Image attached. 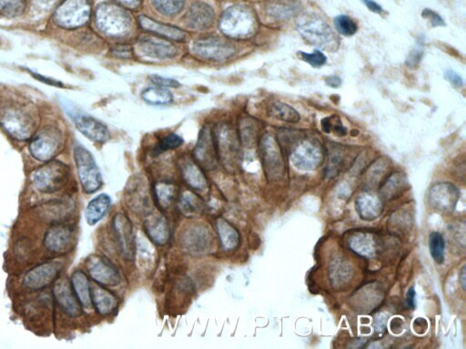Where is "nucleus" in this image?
<instances>
[{
  "mask_svg": "<svg viewBox=\"0 0 466 349\" xmlns=\"http://www.w3.org/2000/svg\"><path fill=\"white\" fill-rule=\"evenodd\" d=\"M0 126L14 140H28L36 133V115L30 104L5 100L0 102Z\"/></svg>",
  "mask_w": 466,
  "mask_h": 349,
  "instance_id": "obj_1",
  "label": "nucleus"
},
{
  "mask_svg": "<svg viewBox=\"0 0 466 349\" xmlns=\"http://www.w3.org/2000/svg\"><path fill=\"white\" fill-rule=\"evenodd\" d=\"M297 30L311 45L334 52L337 50L339 39L332 28L322 17L305 14L297 22Z\"/></svg>",
  "mask_w": 466,
  "mask_h": 349,
  "instance_id": "obj_2",
  "label": "nucleus"
},
{
  "mask_svg": "<svg viewBox=\"0 0 466 349\" xmlns=\"http://www.w3.org/2000/svg\"><path fill=\"white\" fill-rule=\"evenodd\" d=\"M98 30L106 36L123 37L132 30V17L125 8L115 3H102L96 10Z\"/></svg>",
  "mask_w": 466,
  "mask_h": 349,
  "instance_id": "obj_3",
  "label": "nucleus"
},
{
  "mask_svg": "<svg viewBox=\"0 0 466 349\" xmlns=\"http://www.w3.org/2000/svg\"><path fill=\"white\" fill-rule=\"evenodd\" d=\"M219 27L231 39H248L256 32V19L250 8L234 6L222 14Z\"/></svg>",
  "mask_w": 466,
  "mask_h": 349,
  "instance_id": "obj_4",
  "label": "nucleus"
},
{
  "mask_svg": "<svg viewBox=\"0 0 466 349\" xmlns=\"http://www.w3.org/2000/svg\"><path fill=\"white\" fill-rule=\"evenodd\" d=\"M30 140V154L40 162L53 160L63 146L62 132L56 126H46L35 133Z\"/></svg>",
  "mask_w": 466,
  "mask_h": 349,
  "instance_id": "obj_5",
  "label": "nucleus"
},
{
  "mask_svg": "<svg viewBox=\"0 0 466 349\" xmlns=\"http://www.w3.org/2000/svg\"><path fill=\"white\" fill-rule=\"evenodd\" d=\"M69 167L57 160H51L35 170L31 176L33 184L37 191L53 193L62 189L68 180Z\"/></svg>",
  "mask_w": 466,
  "mask_h": 349,
  "instance_id": "obj_6",
  "label": "nucleus"
},
{
  "mask_svg": "<svg viewBox=\"0 0 466 349\" xmlns=\"http://www.w3.org/2000/svg\"><path fill=\"white\" fill-rule=\"evenodd\" d=\"M74 158L81 186L87 194H93L102 186V176L93 155L81 144L74 147Z\"/></svg>",
  "mask_w": 466,
  "mask_h": 349,
  "instance_id": "obj_7",
  "label": "nucleus"
},
{
  "mask_svg": "<svg viewBox=\"0 0 466 349\" xmlns=\"http://www.w3.org/2000/svg\"><path fill=\"white\" fill-rule=\"evenodd\" d=\"M62 102L66 113L73 121L80 133L97 143H105L109 140L111 133L108 126L96 118L84 113L69 101L64 100Z\"/></svg>",
  "mask_w": 466,
  "mask_h": 349,
  "instance_id": "obj_8",
  "label": "nucleus"
},
{
  "mask_svg": "<svg viewBox=\"0 0 466 349\" xmlns=\"http://www.w3.org/2000/svg\"><path fill=\"white\" fill-rule=\"evenodd\" d=\"M89 0H65L54 13V21L65 30H75L86 25L91 17Z\"/></svg>",
  "mask_w": 466,
  "mask_h": 349,
  "instance_id": "obj_9",
  "label": "nucleus"
},
{
  "mask_svg": "<svg viewBox=\"0 0 466 349\" xmlns=\"http://www.w3.org/2000/svg\"><path fill=\"white\" fill-rule=\"evenodd\" d=\"M214 140L218 158L224 160L228 167H233L238 160L240 144L238 135L231 126L221 124L213 132Z\"/></svg>",
  "mask_w": 466,
  "mask_h": 349,
  "instance_id": "obj_10",
  "label": "nucleus"
},
{
  "mask_svg": "<svg viewBox=\"0 0 466 349\" xmlns=\"http://www.w3.org/2000/svg\"><path fill=\"white\" fill-rule=\"evenodd\" d=\"M112 226L121 256L126 259H132L136 256L137 246L132 221L126 215L118 213L113 219Z\"/></svg>",
  "mask_w": 466,
  "mask_h": 349,
  "instance_id": "obj_11",
  "label": "nucleus"
},
{
  "mask_svg": "<svg viewBox=\"0 0 466 349\" xmlns=\"http://www.w3.org/2000/svg\"><path fill=\"white\" fill-rule=\"evenodd\" d=\"M63 267L64 264L59 261L39 264L26 274L23 282L31 290H43L56 281Z\"/></svg>",
  "mask_w": 466,
  "mask_h": 349,
  "instance_id": "obj_12",
  "label": "nucleus"
},
{
  "mask_svg": "<svg viewBox=\"0 0 466 349\" xmlns=\"http://www.w3.org/2000/svg\"><path fill=\"white\" fill-rule=\"evenodd\" d=\"M192 50L197 56L213 62H224L235 54L236 50L230 43L216 37H207L193 43Z\"/></svg>",
  "mask_w": 466,
  "mask_h": 349,
  "instance_id": "obj_13",
  "label": "nucleus"
},
{
  "mask_svg": "<svg viewBox=\"0 0 466 349\" xmlns=\"http://www.w3.org/2000/svg\"><path fill=\"white\" fill-rule=\"evenodd\" d=\"M87 267L91 278L104 287H116L121 281L120 274L111 261L103 256H92Z\"/></svg>",
  "mask_w": 466,
  "mask_h": 349,
  "instance_id": "obj_14",
  "label": "nucleus"
},
{
  "mask_svg": "<svg viewBox=\"0 0 466 349\" xmlns=\"http://www.w3.org/2000/svg\"><path fill=\"white\" fill-rule=\"evenodd\" d=\"M193 155L196 162L201 169L208 170L215 169L219 158L213 132L209 126H205L201 129Z\"/></svg>",
  "mask_w": 466,
  "mask_h": 349,
  "instance_id": "obj_15",
  "label": "nucleus"
},
{
  "mask_svg": "<svg viewBox=\"0 0 466 349\" xmlns=\"http://www.w3.org/2000/svg\"><path fill=\"white\" fill-rule=\"evenodd\" d=\"M181 241L182 247L192 256H201L209 252L213 244L209 229L199 225L187 229L182 234Z\"/></svg>",
  "mask_w": 466,
  "mask_h": 349,
  "instance_id": "obj_16",
  "label": "nucleus"
},
{
  "mask_svg": "<svg viewBox=\"0 0 466 349\" xmlns=\"http://www.w3.org/2000/svg\"><path fill=\"white\" fill-rule=\"evenodd\" d=\"M73 240V227L68 225H55L45 234L43 244L49 252L62 255L71 249Z\"/></svg>",
  "mask_w": 466,
  "mask_h": 349,
  "instance_id": "obj_17",
  "label": "nucleus"
},
{
  "mask_svg": "<svg viewBox=\"0 0 466 349\" xmlns=\"http://www.w3.org/2000/svg\"><path fill=\"white\" fill-rule=\"evenodd\" d=\"M53 295L60 310L66 316L79 317L82 314V305L75 295L71 282L66 279H62L55 283Z\"/></svg>",
  "mask_w": 466,
  "mask_h": 349,
  "instance_id": "obj_18",
  "label": "nucleus"
},
{
  "mask_svg": "<svg viewBox=\"0 0 466 349\" xmlns=\"http://www.w3.org/2000/svg\"><path fill=\"white\" fill-rule=\"evenodd\" d=\"M138 50L145 56L158 59H172L178 55V48L160 37H141L138 42Z\"/></svg>",
  "mask_w": 466,
  "mask_h": 349,
  "instance_id": "obj_19",
  "label": "nucleus"
},
{
  "mask_svg": "<svg viewBox=\"0 0 466 349\" xmlns=\"http://www.w3.org/2000/svg\"><path fill=\"white\" fill-rule=\"evenodd\" d=\"M215 13L210 6L204 2L193 4L184 17L185 24L195 30H205L214 21Z\"/></svg>",
  "mask_w": 466,
  "mask_h": 349,
  "instance_id": "obj_20",
  "label": "nucleus"
},
{
  "mask_svg": "<svg viewBox=\"0 0 466 349\" xmlns=\"http://www.w3.org/2000/svg\"><path fill=\"white\" fill-rule=\"evenodd\" d=\"M144 229L150 241L158 246H164L169 241L170 236L169 223L161 213H152L147 216L144 221Z\"/></svg>",
  "mask_w": 466,
  "mask_h": 349,
  "instance_id": "obj_21",
  "label": "nucleus"
},
{
  "mask_svg": "<svg viewBox=\"0 0 466 349\" xmlns=\"http://www.w3.org/2000/svg\"><path fill=\"white\" fill-rule=\"evenodd\" d=\"M179 169L185 182H186L192 189L198 190V191H205L208 189V180L202 172L201 167L198 165L196 161H192L190 158H184L179 163Z\"/></svg>",
  "mask_w": 466,
  "mask_h": 349,
  "instance_id": "obj_22",
  "label": "nucleus"
},
{
  "mask_svg": "<svg viewBox=\"0 0 466 349\" xmlns=\"http://www.w3.org/2000/svg\"><path fill=\"white\" fill-rule=\"evenodd\" d=\"M138 23L144 30L158 35V36L164 37L165 39L182 41V40L186 39V34L184 31L179 30V28H176L174 26L162 24V23L155 21L150 17L141 16L138 17Z\"/></svg>",
  "mask_w": 466,
  "mask_h": 349,
  "instance_id": "obj_23",
  "label": "nucleus"
},
{
  "mask_svg": "<svg viewBox=\"0 0 466 349\" xmlns=\"http://www.w3.org/2000/svg\"><path fill=\"white\" fill-rule=\"evenodd\" d=\"M295 165L302 169H314L322 160V153L316 146L303 142L292 155Z\"/></svg>",
  "mask_w": 466,
  "mask_h": 349,
  "instance_id": "obj_24",
  "label": "nucleus"
},
{
  "mask_svg": "<svg viewBox=\"0 0 466 349\" xmlns=\"http://www.w3.org/2000/svg\"><path fill=\"white\" fill-rule=\"evenodd\" d=\"M91 302L97 312L102 316L111 314L118 304L114 294L98 284L91 287Z\"/></svg>",
  "mask_w": 466,
  "mask_h": 349,
  "instance_id": "obj_25",
  "label": "nucleus"
},
{
  "mask_svg": "<svg viewBox=\"0 0 466 349\" xmlns=\"http://www.w3.org/2000/svg\"><path fill=\"white\" fill-rule=\"evenodd\" d=\"M71 284L82 308H91L92 305L91 285L89 284L86 274L80 270L74 271L71 276Z\"/></svg>",
  "mask_w": 466,
  "mask_h": 349,
  "instance_id": "obj_26",
  "label": "nucleus"
},
{
  "mask_svg": "<svg viewBox=\"0 0 466 349\" xmlns=\"http://www.w3.org/2000/svg\"><path fill=\"white\" fill-rule=\"evenodd\" d=\"M216 230L219 240H221L222 249L228 252L237 249L241 238H240L238 230L233 225L228 223L226 219L219 218L216 220Z\"/></svg>",
  "mask_w": 466,
  "mask_h": 349,
  "instance_id": "obj_27",
  "label": "nucleus"
},
{
  "mask_svg": "<svg viewBox=\"0 0 466 349\" xmlns=\"http://www.w3.org/2000/svg\"><path fill=\"white\" fill-rule=\"evenodd\" d=\"M111 198L109 195L100 194L89 201L86 209V220L89 226H94L105 216L111 207Z\"/></svg>",
  "mask_w": 466,
  "mask_h": 349,
  "instance_id": "obj_28",
  "label": "nucleus"
},
{
  "mask_svg": "<svg viewBox=\"0 0 466 349\" xmlns=\"http://www.w3.org/2000/svg\"><path fill=\"white\" fill-rule=\"evenodd\" d=\"M141 97L145 102L153 106L169 105L173 101L172 92L161 86L145 89Z\"/></svg>",
  "mask_w": 466,
  "mask_h": 349,
  "instance_id": "obj_29",
  "label": "nucleus"
},
{
  "mask_svg": "<svg viewBox=\"0 0 466 349\" xmlns=\"http://www.w3.org/2000/svg\"><path fill=\"white\" fill-rule=\"evenodd\" d=\"M179 209L185 216H196L201 215L202 203L198 196L192 192H185L179 200Z\"/></svg>",
  "mask_w": 466,
  "mask_h": 349,
  "instance_id": "obj_30",
  "label": "nucleus"
},
{
  "mask_svg": "<svg viewBox=\"0 0 466 349\" xmlns=\"http://www.w3.org/2000/svg\"><path fill=\"white\" fill-rule=\"evenodd\" d=\"M156 198L159 206L162 209H168L173 203L177 196V187L174 184L167 182H159L155 187Z\"/></svg>",
  "mask_w": 466,
  "mask_h": 349,
  "instance_id": "obj_31",
  "label": "nucleus"
},
{
  "mask_svg": "<svg viewBox=\"0 0 466 349\" xmlns=\"http://www.w3.org/2000/svg\"><path fill=\"white\" fill-rule=\"evenodd\" d=\"M271 116L289 123H297L301 120L300 114L292 106L283 102H275L270 109Z\"/></svg>",
  "mask_w": 466,
  "mask_h": 349,
  "instance_id": "obj_32",
  "label": "nucleus"
},
{
  "mask_svg": "<svg viewBox=\"0 0 466 349\" xmlns=\"http://www.w3.org/2000/svg\"><path fill=\"white\" fill-rule=\"evenodd\" d=\"M445 242L444 236L438 232H433L429 236V249L433 261L441 265L445 261Z\"/></svg>",
  "mask_w": 466,
  "mask_h": 349,
  "instance_id": "obj_33",
  "label": "nucleus"
},
{
  "mask_svg": "<svg viewBox=\"0 0 466 349\" xmlns=\"http://www.w3.org/2000/svg\"><path fill=\"white\" fill-rule=\"evenodd\" d=\"M156 10L167 16H174L183 10L185 0H152Z\"/></svg>",
  "mask_w": 466,
  "mask_h": 349,
  "instance_id": "obj_34",
  "label": "nucleus"
},
{
  "mask_svg": "<svg viewBox=\"0 0 466 349\" xmlns=\"http://www.w3.org/2000/svg\"><path fill=\"white\" fill-rule=\"evenodd\" d=\"M26 8V0H0V13L8 17L21 15Z\"/></svg>",
  "mask_w": 466,
  "mask_h": 349,
  "instance_id": "obj_35",
  "label": "nucleus"
},
{
  "mask_svg": "<svg viewBox=\"0 0 466 349\" xmlns=\"http://www.w3.org/2000/svg\"><path fill=\"white\" fill-rule=\"evenodd\" d=\"M334 26L337 32L346 37L354 36L358 30L355 20L346 15H339L335 17Z\"/></svg>",
  "mask_w": 466,
  "mask_h": 349,
  "instance_id": "obj_36",
  "label": "nucleus"
},
{
  "mask_svg": "<svg viewBox=\"0 0 466 349\" xmlns=\"http://www.w3.org/2000/svg\"><path fill=\"white\" fill-rule=\"evenodd\" d=\"M298 5L292 3H277L269 8V13L276 19H287L296 13Z\"/></svg>",
  "mask_w": 466,
  "mask_h": 349,
  "instance_id": "obj_37",
  "label": "nucleus"
},
{
  "mask_svg": "<svg viewBox=\"0 0 466 349\" xmlns=\"http://www.w3.org/2000/svg\"><path fill=\"white\" fill-rule=\"evenodd\" d=\"M183 144V140L181 137L176 134H170L162 138V140L157 148H156V155L161 154L168 150H172L179 148Z\"/></svg>",
  "mask_w": 466,
  "mask_h": 349,
  "instance_id": "obj_38",
  "label": "nucleus"
},
{
  "mask_svg": "<svg viewBox=\"0 0 466 349\" xmlns=\"http://www.w3.org/2000/svg\"><path fill=\"white\" fill-rule=\"evenodd\" d=\"M322 126L324 132L330 133L332 131L339 135H346V129L344 128L341 118L338 116L325 117L322 121Z\"/></svg>",
  "mask_w": 466,
  "mask_h": 349,
  "instance_id": "obj_39",
  "label": "nucleus"
},
{
  "mask_svg": "<svg viewBox=\"0 0 466 349\" xmlns=\"http://www.w3.org/2000/svg\"><path fill=\"white\" fill-rule=\"evenodd\" d=\"M299 55L303 62L308 63L314 68L322 67L327 62L325 55L320 50H314L312 53H305V52L300 51Z\"/></svg>",
  "mask_w": 466,
  "mask_h": 349,
  "instance_id": "obj_40",
  "label": "nucleus"
},
{
  "mask_svg": "<svg viewBox=\"0 0 466 349\" xmlns=\"http://www.w3.org/2000/svg\"><path fill=\"white\" fill-rule=\"evenodd\" d=\"M253 121L251 120H245L241 124V129H240V134L241 138L245 144L253 143L256 140V129L254 126Z\"/></svg>",
  "mask_w": 466,
  "mask_h": 349,
  "instance_id": "obj_41",
  "label": "nucleus"
},
{
  "mask_svg": "<svg viewBox=\"0 0 466 349\" xmlns=\"http://www.w3.org/2000/svg\"><path fill=\"white\" fill-rule=\"evenodd\" d=\"M149 79L150 80V82L154 84L156 86H161V88H177L181 86V84H179L177 80L159 76V75H150Z\"/></svg>",
  "mask_w": 466,
  "mask_h": 349,
  "instance_id": "obj_42",
  "label": "nucleus"
},
{
  "mask_svg": "<svg viewBox=\"0 0 466 349\" xmlns=\"http://www.w3.org/2000/svg\"><path fill=\"white\" fill-rule=\"evenodd\" d=\"M422 54H424V48H422L421 45H418V47L413 48L407 57V67L410 68H418L419 63L421 62Z\"/></svg>",
  "mask_w": 466,
  "mask_h": 349,
  "instance_id": "obj_43",
  "label": "nucleus"
},
{
  "mask_svg": "<svg viewBox=\"0 0 466 349\" xmlns=\"http://www.w3.org/2000/svg\"><path fill=\"white\" fill-rule=\"evenodd\" d=\"M422 17L424 19L429 20L433 28L444 27L445 26V20L439 15L438 13L434 12L433 10L429 8H424L422 12Z\"/></svg>",
  "mask_w": 466,
  "mask_h": 349,
  "instance_id": "obj_44",
  "label": "nucleus"
},
{
  "mask_svg": "<svg viewBox=\"0 0 466 349\" xmlns=\"http://www.w3.org/2000/svg\"><path fill=\"white\" fill-rule=\"evenodd\" d=\"M445 77L449 82L451 85L456 86V88H461L464 86V80L459 76L456 72L448 69L445 72Z\"/></svg>",
  "mask_w": 466,
  "mask_h": 349,
  "instance_id": "obj_45",
  "label": "nucleus"
},
{
  "mask_svg": "<svg viewBox=\"0 0 466 349\" xmlns=\"http://www.w3.org/2000/svg\"><path fill=\"white\" fill-rule=\"evenodd\" d=\"M132 51L129 46H116L112 48V54L115 57H120V59H129L132 57Z\"/></svg>",
  "mask_w": 466,
  "mask_h": 349,
  "instance_id": "obj_46",
  "label": "nucleus"
},
{
  "mask_svg": "<svg viewBox=\"0 0 466 349\" xmlns=\"http://www.w3.org/2000/svg\"><path fill=\"white\" fill-rule=\"evenodd\" d=\"M364 5L366 6L367 8L372 12L375 14H380L384 12V8L381 5H379L378 3L373 1V0H361Z\"/></svg>",
  "mask_w": 466,
  "mask_h": 349,
  "instance_id": "obj_47",
  "label": "nucleus"
},
{
  "mask_svg": "<svg viewBox=\"0 0 466 349\" xmlns=\"http://www.w3.org/2000/svg\"><path fill=\"white\" fill-rule=\"evenodd\" d=\"M114 1L123 6V7L130 8V10H136L141 4V0H114Z\"/></svg>",
  "mask_w": 466,
  "mask_h": 349,
  "instance_id": "obj_48",
  "label": "nucleus"
},
{
  "mask_svg": "<svg viewBox=\"0 0 466 349\" xmlns=\"http://www.w3.org/2000/svg\"><path fill=\"white\" fill-rule=\"evenodd\" d=\"M327 85L331 86V88H337L341 85V80L340 77L331 76L328 77L326 79Z\"/></svg>",
  "mask_w": 466,
  "mask_h": 349,
  "instance_id": "obj_49",
  "label": "nucleus"
},
{
  "mask_svg": "<svg viewBox=\"0 0 466 349\" xmlns=\"http://www.w3.org/2000/svg\"><path fill=\"white\" fill-rule=\"evenodd\" d=\"M407 303L410 308H415V291L413 288H411L407 293Z\"/></svg>",
  "mask_w": 466,
  "mask_h": 349,
  "instance_id": "obj_50",
  "label": "nucleus"
},
{
  "mask_svg": "<svg viewBox=\"0 0 466 349\" xmlns=\"http://www.w3.org/2000/svg\"><path fill=\"white\" fill-rule=\"evenodd\" d=\"M460 282H461L463 290H465V267L462 268L461 273H460Z\"/></svg>",
  "mask_w": 466,
  "mask_h": 349,
  "instance_id": "obj_51",
  "label": "nucleus"
}]
</instances>
